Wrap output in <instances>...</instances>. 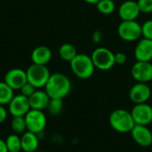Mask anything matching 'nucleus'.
<instances>
[{
  "mask_svg": "<svg viewBox=\"0 0 152 152\" xmlns=\"http://www.w3.org/2000/svg\"><path fill=\"white\" fill-rule=\"evenodd\" d=\"M45 91L51 99H63L71 91L70 79L62 73L51 74L45 86Z\"/></svg>",
  "mask_w": 152,
  "mask_h": 152,
  "instance_id": "f257e3e1",
  "label": "nucleus"
},
{
  "mask_svg": "<svg viewBox=\"0 0 152 152\" xmlns=\"http://www.w3.org/2000/svg\"><path fill=\"white\" fill-rule=\"evenodd\" d=\"M72 72L80 79L90 78L95 70L92 57L86 53H77L69 62Z\"/></svg>",
  "mask_w": 152,
  "mask_h": 152,
  "instance_id": "f03ea898",
  "label": "nucleus"
},
{
  "mask_svg": "<svg viewBox=\"0 0 152 152\" xmlns=\"http://www.w3.org/2000/svg\"><path fill=\"white\" fill-rule=\"evenodd\" d=\"M110 124L111 127L118 133H128L135 126V122L130 111L118 109L111 112L110 116Z\"/></svg>",
  "mask_w": 152,
  "mask_h": 152,
  "instance_id": "7ed1b4c3",
  "label": "nucleus"
},
{
  "mask_svg": "<svg viewBox=\"0 0 152 152\" xmlns=\"http://www.w3.org/2000/svg\"><path fill=\"white\" fill-rule=\"evenodd\" d=\"M28 82L34 86L37 89L45 87L50 76V70L46 65L31 64L26 70Z\"/></svg>",
  "mask_w": 152,
  "mask_h": 152,
  "instance_id": "20e7f679",
  "label": "nucleus"
},
{
  "mask_svg": "<svg viewBox=\"0 0 152 152\" xmlns=\"http://www.w3.org/2000/svg\"><path fill=\"white\" fill-rule=\"evenodd\" d=\"M91 57L95 69H98L100 70H109L116 64L115 53L106 47L96 48L93 52Z\"/></svg>",
  "mask_w": 152,
  "mask_h": 152,
  "instance_id": "39448f33",
  "label": "nucleus"
},
{
  "mask_svg": "<svg viewBox=\"0 0 152 152\" xmlns=\"http://www.w3.org/2000/svg\"><path fill=\"white\" fill-rule=\"evenodd\" d=\"M118 34L124 41H136L142 36V25L136 20H122L118 27Z\"/></svg>",
  "mask_w": 152,
  "mask_h": 152,
  "instance_id": "423d86ee",
  "label": "nucleus"
},
{
  "mask_svg": "<svg viewBox=\"0 0 152 152\" xmlns=\"http://www.w3.org/2000/svg\"><path fill=\"white\" fill-rule=\"evenodd\" d=\"M24 118L26 121L27 131L37 134L44 132L46 126L47 119L43 110L30 109V110L24 116Z\"/></svg>",
  "mask_w": 152,
  "mask_h": 152,
  "instance_id": "0eeeda50",
  "label": "nucleus"
},
{
  "mask_svg": "<svg viewBox=\"0 0 152 152\" xmlns=\"http://www.w3.org/2000/svg\"><path fill=\"white\" fill-rule=\"evenodd\" d=\"M29 100L22 94L14 95L8 104V112L12 117H24L30 110Z\"/></svg>",
  "mask_w": 152,
  "mask_h": 152,
  "instance_id": "6e6552de",
  "label": "nucleus"
},
{
  "mask_svg": "<svg viewBox=\"0 0 152 152\" xmlns=\"http://www.w3.org/2000/svg\"><path fill=\"white\" fill-rule=\"evenodd\" d=\"M131 75L139 83H148L152 80V64L151 61H138L132 66Z\"/></svg>",
  "mask_w": 152,
  "mask_h": 152,
  "instance_id": "1a4fd4ad",
  "label": "nucleus"
},
{
  "mask_svg": "<svg viewBox=\"0 0 152 152\" xmlns=\"http://www.w3.org/2000/svg\"><path fill=\"white\" fill-rule=\"evenodd\" d=\"M131 114L135 122V125L147 126L152 122V107L145 103L135 104Z\"/></svg>",
  "mask_w": 152,
  "mask_h": 152,
  "instance_id": "9d476101",
  "label": "nucleus"
},
{
  "mask_svg": "<svg viewBox=\"0 0 152 152\" xmlns=\"http://www.w3.org/2000/svg\"><path fill=\"white\" fill-rule=\"evenodd\" d=\"M4 81L14 91L20 90L28 82L26 70L18 68L12 69L6 72Z\"/></svg>",
  "mask_w": 152,
  "mask_h": 152,
  "instance_id": "9b49d317",
  "label": "nucleus"
},
{
  "mask_svg": "<svg viewBox=\"0 0 152 152\" xmlns=\"http://www.w3.org/2000/svg\"><path fill=\"white\" fill-rule=\"evenodd\" d=\"M151 90L147 83L137 82L129 91V99L135 104L145 103L151 98Z\"/></svg>",
  "mask_w": 152,
  "mask_h": 152,
  "instance_id": "f8f14e48",
  "label": "nucleus"
},
{
  "mask_svg": "<svg viewBox=\"0 0 152 152\" xmlns=\"http://www.w3.org/2000/svg\"><path fill=\"white\" fill-rule=\"evenodd\" d=\"M140 13L137 1L134 0L124 1L118 7V15L122 20H136Z\"/></svg>",
  "mask_w": 152,
  "mask_h": 152,
  "instance_id": "ddd939ff",
  "label": "nucleus"
},
{
  "mask_svg": "<svg viewBox=\"0 0 152 152\" xmlns=\"http://www.w3.org/2000/svg\"><path fill=\"white\" fill-rule=\"evenodd\" d=\"M134 142L142 147H149L152 143V133L151 130L142 125H135L131 131Z\"/></svg>",
  "mask_w": 152,
  "mask_h": 152,
  "instance_id": "4468645a",
  "label": "nucleus"
},
{
  "mask_svg": "<svg viewBox=\"0 0 152 152\" xmlns=\"http://www.w3.org/2000/svg\"><path fill=\"white\" fill-rule=\"evenodd\" d=\"M134 58L138 61H151L152 60V40L141 39L134 48Z\"/></svg>",
  "mask_w": 152,
  "mask_h": 152,
  "instance_id": "2eb2a0df",
  "label": "nucleus"
},
{
  "mask_svg": "<svg viewBox=\"0 0 152 152\" xmlns=\"http://www.w3.org/2000/svg\"><path fill=\"white\" fill-rule=\"evenodd\" d=\"M28 100L31 109L43 110L45 109H47L51 98L45 91L36 90V92L28 98Z\"/></svg>",
  "mask_w": 152,
  "mask_h": 152,
  "instance_id": "dca6fc26",
  "label": "nucleus"
},
{
  "mask_svg": "<svg viewBox=\"0 0 152 152\" xmlns=\"http://www.w3.org/2000/svg\"><path fill=\"white\" fill-rule=\"evenodd\" d=\"M21 151L36 152L39 146V138L37 134L26 131L20 136Z\"/></svg>",
  "mask_w": 152,
  "mask_h": 152,
  "instance_id": "f3484780",
  "label": "nucleus"
},
{
  "mask_svg": "<svg viewBox=\"0 0 152 152\" xmlns=\"http://www.w3.org/2000/svg\"><path fill=\"white\" fill-rule=\"evenodd\" d=\"M52 51L49 47L41 45L36 47L31 53V61L34 64L46 65L52 59Z\"/></svg>",
  "mask_w": 152,
  "mask_h": 152,
  "instance_id": "a211bd4d",
  "label": "nucleus"
},
{
  "mask_svg": "<svg viewBox=\"0 0 152 152\" xmlns=\"http://www.w3.org/2000/svg\"><path fill=\"white\" fill-rule=\"evenodd\" d=\"M14 96V90L4 81H0V105H8Z\"/></svg>",
  "mask_w": 152,
  "mask_h": 152,
  "instance_id": "6ab92c4d",
  "label": "nucleus"
},
{
  "mask_svg": "<svg viewBox=\"0 0 152 152\" xmlns=\"http://www.w3.org/2000/svg\"><path fill=\"white\" fill-rule=\"evenodd\" d=\"M59 54L62 60L70 62L76 57L77 53L76 47L73 45H71L69 43H65L60 46Z\"/></svg>",
  "mask_w": 152,
  "mask_h": 152,
  "instance_id": "aec40b11",
  "label": "nucleus"
},
{
  "mask_svg": "<svg viewBox=\"0 0 152 152\" xmlns=\"http://www.w3.org/2000/svg\"><path fill=\"white\" fill-rule=\"evenodd\" d=\"M4 141L9 152L21 151V142L20 136L19 134H11L6 137Z\"/></svg>",
  "mask_w": 152,
  "mask_h": 152,
  "instance_id": "412c9836",
  "label": "nucleus"
},
{
  "mask_svg": "<svg viewBox=\"0 0 152 152\" xmlns=\"http://www.w3.org/2000/svg\"><path fill=\"white\" fill-rule=\"evenodd\" d=\"M10 126L13 134H22L27 131V126L24 117H12Z\"/></svg>",
  "mask_w": 152,
  "mask_h": 152,
  "instance_id": "4be33fe9",
  "label": "nucleus"
},
{
  "mask_svg": "<svg viewBox=\"0 0 152 152\" xmlns=\"http://www.w3.org/2000/svg\"><path fill=\"white\" fill-rule=\"evenodd\" d=\"M97 10L105 15H110L113 13L116 10V4L115 1L112 0H100L96 4Z\"/></svg>",
  "mask_w": 152,
  "mask_h": 152,
  "instance_id": "5701e85b",
  "label": "nucleus"
},
{
  "mask_svg": "<svg viewBox=\"0 0 152 152\" xmlns=\"http://www.w3.org/2000/svg\"><path fill=\"white\" fill-rule=\"evenodd\" d=\"M62 109H63V102H62V99L53 98V99L50 100L49 104L47 106L48 112L51 115H53V116L59 115L61 112Z\"/></svg>",
  "mask_w": 152,
  "mask_h": 152,
  "instance_id": "b1692460",
  "label": "nucleus"
},
{
  "mask_svg": "<svg viewBox=\"0 0 152 152\" xmlns=\"http://www.w3.org/2000/svg\"><path fill=\"white\" fill-rule=\"evenodd\" d=\"M142 34L144 38L152 40V20H146L142 25Z\"/></svg>",
  "mask_w": 152,
  "mask_h": 152,
  "instance_id": "393cba45",
  "label": "nucleus"
},
{
  "mask_svg": "<svg viewBox=\"0 0 152 152\" xmlns=\"http://www.w3.org/2000/svg\"><path fill=\"white\" fill-rule=\"evenodd\" d=\"M137 4L141 12L143 13L152 12V0H137Z\"/></svg>",
  "mask_w": 152,
  "mask_h": 152,
  "instance_id": "a878e982",
  "label": "nucleus"
},
{
  "mask_svg": "<svg viewBox=\"0 0 152 152\" xmlns=\"http://www.w3.org/2000/svg\"><path fill=\"white\" fill-rule=\"evenodd\" d=\"M36 89H37V88H36L34 86H32L30 83L27 82V83L20 89V94H22V95H24V96L29 98V97L36 92Z\"/></svg>",
  "mask_w": 152,
  "mask_h": 152,
  "instance_id": "bb28decb",
  "label": "nucleus"
},
{
  "mask_svg": "<svg viewBox=\"0 0 152 152\" xmlns=\"http://www.w3.org/2000/svg\"><path fill=\"white\" fill-rule=\"evenodd\" d=\"M126 61V55L122 52H118L115 53V63L118 65H122Z\"/></svg>",
  "mask_w": 152,
  "mask_h": 152,
  "instance_id": "cd10ccee",
  "label": "nucleus"
},
{
  "mask_svg": "<svg viewBox=\"0 0 152 152\" xmlns=\"http://www.w3.org/2000/svg\"><path fill=\"white\" fill-rule=\"evenodd\" d=\"M102 32L99 29L94 31V33L92 35V41L94 44H98L102 41Z\"/></svg>",
  "mask_w": 152,
  "mask_h": 152,
  "instance_id": "c85d7f7f",
  "label": "nucleus"
},
{
  "mask_svg": "<svg viewBox=\"0 0 152 152\" xmlns=\"http://www.w3.org/2000/svg\"><path fill=\"white\" fill-rule=\"evenodd\" d=\"M7 116H8L7 110L4 108V105H0V125L3 124L6 120Z\"/></svg>",
  "mask_w": 152,
  "mask_h": 152,
  "instance_id": "c756f323",
  "label": "nucleus"
},
{
  "mask_svg": "<svg viewBox=\"0 0 152 152\" xmlns=\"http://www.w3.org/2000/svg\"><path fill=\"white\" fill-rule=\"evenodd\" d=\"M0 152H9L7 146H6V143H5V141L1 138H0Z\"/></svg>",
  "mask_w": 152,
  "mask_h": 152,
  "instance_id": "7c9ffc66",
  "label": "nucleus"
},
{
  "mask_svg": "<svg viewBox=\"0 0 152 152\" xmlns=\"http://www.w3.org/2000/svg\"><path fill=\"white\" fill-rule=\"evenodd\" d=\"M84 1L87 4H96L100 0H84Z\"/></svg>",
  "mask_w": 152,
  "mask_h": 152,
  "instance_id": "2f4dec72",
  "label": "nucleus"
},
{
  "mask_svg": "<svg viewBox=\"0 0 152 152\" xmlns=\"http://www.w3.org/2000/svg\"><path fill=\"white\" fill-rule=\"evenodd\" d=\"M36 152H45V151H37Z\"/></svg>",
  "mask_w": 152,
  "mask_h": 152,
  "instance_id": "473e14b6",
  "label": "nucleus"
},
{
  "mask_svg": "<svg viewBox=\"0 0 152 152\" xmlns=\"http://www.w3.org/2000/svg\"><path fill=\"white\" fill-rule=\"evenodd\" d=\"M112 1H116V0H112Z\"/></svg>",
  "mask_w": 152,
  "mask_h": 152,
  "instance_id": "72a5a7b5",
  "label": "nucleus"
},
{
  "mask_svg": "<svg viewBox=\"0 0 152 152\" xmlns=\"http://www.w3.org/2000/svg\"><path fill=\"white\" fill-rule=\"evenodd\" d=\"M18 152H23V151H18Z\"/></svg>",
  "mask_w": 152,
  "mask_h": 152,
  "instance_id": "f704fd0d",
  "label": "nucleus"
}]
</instances>
